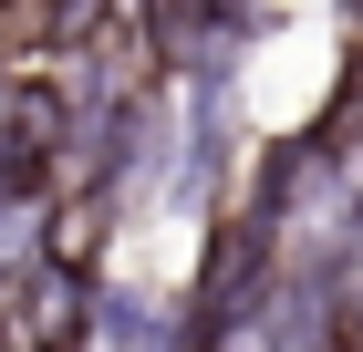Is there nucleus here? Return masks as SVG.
Listing matches in <instances>:
<instances>
[{
  "label": "nucleus",
  "mask_w": 363,
  "mask_h": 352,
  "mask_svg": "<svg viewBox=\"0 0 363 352\" xmlns=\"http://www.w3.org/2000/svg\"><path fill=\"white\" fill-rule=\"evenodd\" d=\"M21 73H31V52L11 42V21H0V166H11V93H21Z\"/></svg>",
  "instance_id": "5"
},
{
  "label": "nucleus",
  "mask_w": 363,
  "mask_h": 352,
  "mask_svg": "<svg viewBox=\"0 0 363 352\" xmlns=\"http://www.w3.org/2000/svg\"><path fill=\"white\" fill-rule=\"evenodd\" d=\"M353 342H363V311H353Z\"/></svg>",
  "instance_id": "6"
},
{
  "label": "nucleus",
  "mask_w": 363,
  "mask_h": 352,
  "mask_svg": "<svg viewBox=\"0 0 363 352\" xmlns=\"http://www.w3.org/2000/svg\"><path fill=\"white\" fill-rule=\"evenodd\" d=\"M114 31V0H11V42L42 62H84Z\"/></svg>",
  "instance_id": "4"
},
{
  "label": "nucleus",
  "mask_w": 363,
  "mask_h": 352,
  "mask_svg": "<svg viewBox=\"0 0 363 352\" xmlns=\"http://www.w3.org/2000/svg\"><path fill=\"white\" fill-rule=\"evenodd\" d=\"M52 228H62V187L42 176V166H0V290L62 249Z\"/></svg>",
  "instance_id": "3"
},
{
  "label": "nucleus",
  "mask_w": 363,
  "mask_h": 352,
  "mask_svg": "<svg viewBox=\"0 0 363 352\" xmlns=\"http://www.w3.org/2000/svg\"><path fill=\"white\" fill-rule=\"evenodd\" d=\"M135 31L167 83H239V52L259 42V0H135Z\"/></svg>",
  "instance_id": "1"
},
{
  "label": "nucleus",
  "mask_w": 363,
  "mask_h": 352,
  "mask_svg": "<svg viewBox=\"0 0 363 352\" xmlns=\"http://www.w3.org/2000/svg\"><path fill=\"white\" fill-rule=\"evenodd\" d=\"M94 300H104V280H94L73 249H52L42 270H21L0 290V331L21 352H94Z\"/></svg>",
  "instance_id": "2"
},
{
  "label": "nucleus",
  "mask_w": 363,
  "mask_h": 352,
  "mask_svg": "<svg viewBox=\"0 0 363 352\" xmlns=\"http://www.w3.org/2000/svg\"><path fill=\"white\" fill-rule=\"evenodd\" d=\"M0 21H11V0H0Z\"/></svg>",
  "instance_id": "7"
}]
</instances>
